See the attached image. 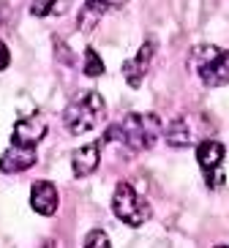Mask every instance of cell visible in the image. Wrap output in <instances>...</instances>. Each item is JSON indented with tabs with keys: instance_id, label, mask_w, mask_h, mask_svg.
Wrapping results in <instances>:
<instances>
[{
	"instance_id": "obj_1",
	"label": "cell",
	"mask_w": 229,
	"mask_h": 248,
	"mask_svg": "<svg viewBox=\"0 0 229 248\" xmlns=\"http://www.w3.org/2000/svg\"><path fill=\"white\" fill-rule=\"evenodd\" d=\"M161 137V120L155 115L134 112L104 131V142H123L131 150H150Z\"/></svg>"
},
{
	"instance_id": "obj_2",
	"label": "cell",
	"mask_w": 229,
	"mask_h": 248,
	"mask_svg": "<svg viewBox=\"0 0 229 248\" xmlns=\"http://www.w3.org/2000/svg\"><path fill=\"white\" fill-rule=\"evenodd\" d=\"M104 117H107V104H104L98 90H85V93H79L74 101L63 109V123H66V128L71 134H76V137L93 131L96 125H101Z\"/></svg>"
},
{
	"instance_id": "obj_3",
	"label": "cell",
	"mask_w": 229,
	"mask_h": 248,
	"mask_svg": "<svg viewBox=\"0 0 229 248\" xmlns=\"http://www.w3.org/2000/svg\"><path fill=\"white\" fill-rule=\"evenodd\" d=\"M188 68L197 71L207 88H224L229 85V49L215 44H199L188 55Z\"/></svg>"
},
{
	"instance_id": "obj_4",
	"label": "cell",
	"mask_w": 229,
	"mask_h": 248,
	"mask_svg": "<svg viewBox=\"0 0 229 248\" xmlns=\"http://www.w3.org/2000/svg\"><path fill=\"white\" fill-rule=\"evenodd\" d=\"M112 213H115L123 224L134 226V229L142 226V224H148L150 216H153L150 202L145 197H139L137 188L128 186V183H118V188L112 194Z\"/></svg>"
},
{
	"instance_id": "obj_5",
	"label": "cell",
	"mask_w": 229,
	"mask_h": 248,
	"mask_svg": "<svg viewBox=\"0 0 229 248\" xmlns=\"http://www.w3.org/2000/svg\"><path fill=\"white\" fill-rule=\"evenodd\" d=\"M207 131H210V123L202 115H178L167 125L164 139L172 147H194L207 137Z\"/></svg>"
},
{
	"instance_id": "obj_6",
	"label": "cell",
	"mask_w": 229,
	"mask_h": 248,
	"mask_svg": "<svg viewBox=\"0 0 229 248\" xmlns=\"http://www.w3.org/2000/svg\"><path fill=\"white\" fill-rule=\"evenodd\" d=\"M224 155H227V150L218 139H202L197 145V164H199L205 186L210 191L224 186Z\"/></svg>"
},
{
	"instance_id": "obj_7",
	"label": "cell",
	"mask_w": 229,
	"mask_h": 248,
	"mask_svg": "<svg viewBox=\"0 0 229 248\" xmlns=\"http://www.w3.org/2000/svg\"><path fill=\"white\" fill-rule=\"evenodd\" d=\"M153 55H155V44L153 41H145L137 49V55L123 63V77H126V82L131 88H142V82H145V77L150 71V63H153Z\"/></svg>"
},
{
	"instance_id": "obj_8",
	"label": "cell",
	"mask_w": 229,
	"mask_h": 248,
	"mask_svg": "<svg viewBox=\"0 0 229 248\" xmlns=\"http://www.w3.org/2000/svg\"><path fill=\"white\" fill-rule=\"evenodd\" d=\"M38 153L36 147H28V145H8V150L0 155V172L3 175H19V172H28L30 167H36Z\"/></svg>"
},
{
	"instance_id": "obj_9",
	"label": "cell",
	"mask_w": 229,
	"mask_h": 248,
	"mask_svg": "<svg viewBox=\"0 0 229 248\" xmlns=\"http://www.w3.org/2000/svg\"><path fill=\"white\" fill-rule=\"evenodd\" d=\"M46 137V120L41 115H25L16 120L14 134H11V142L14 145H28L36 147L41 139Z\"/></svg>"
},
{
	"instance_id": "obj_10",
	"label": "cell",
	"mask_w": 229,
	"mask_h": 248,
	"mask_svg": "<svg viewBox=\"0 0 229 248\" xmlns=\"http://www.w3.org/2000/svg\"><path fill=\"white\" fill-rule=\"evenodd\" d=\"M58 188L52 186L49 180H36L33 188H30V207L38 213V216H55L58 213Z\"/></svg>"
},
{
	"instance_id": "obj_11",
	"label": "cell",
	"mask_w": 229,
	"mask_h": 248,
	"mask_svg": "<svg viewBox=\"0 0 229 248\" xmlns=\"http://www.w3.org/2000/svg\"><path fill=\"white\" fill-rule=\"evenodd\" d=\"M101 164V145L98 142H88V145L76 147L71 153V169H74V177H88L93 175Z\"/></svg>"
},
{
	"instance_id": "obj_12",
	"label": "cell",
	"mask_w": 229,
	"mask_h": 248,
	"mask_svg": "<svg viewBox=\"0 0 229 248\" xmlns=\"http://www.w3.org/2000/svg\"><path fill=\"white\" fill-rule=\"evenodd\" d=\"M107 11H109V3L107 0H85V6L76 14V28L82 33H93L98 28V22L107 16Z\"/></svg>"
},
{
	"instance_id": "obj_13",
	"label": "cell",
	"mask_w": 229,
	"mask_h": 248,
	"mask_svg": "<svg viewBox=\"0 0 229 248\" xmlns=\"http://www.w3.org/2000/svg\"><path fill=\"white\" fill-rule=\"evenodd\" d=\"M68 0H33L30 3V14L33 16H60L66 14Z\"/></svg>"
},
{
	"instance_id": "obj_14",
	"label": "cell",
	"mask_w": 229,
	"mask_h": 248,
	"mask_svg": "<svg viewBox=\"0 0 229 248\" xmlns=\"http://www.w3.org/2000/svg\"><path fill=\"white\" fill-rule=\"evenodd\" d=\"M82 74L85 77H101L104 74V60L96 49H85V58H82Z\"/></svg>"
},
{
	"instance_id": "obj_15",
	"label": "cell",
	"mask_w": 229,
	"mask_h": 248,
	"mask_svg": "<svg viewBox=\"0 0 229 248\" xmlns=\"http://www.w3.org/2000/svg\"><path fill=\"white\" fill-rule=\"evenodd\" d=\"M85 246L90 248H109V234L104 232V229H90L85 234Z\"/></svg>"
},
{
	"instance_id": "obj_16",
	"label": "cell",
	"mask_w": 229,
	"mask_h": 248,
	"mask_svg": "<svg viewBox=\"0 0 229 248\" xmlns=\"http://www.w3.org/2000/svg\"><path fill=\"white\" fill-rule=\"evenodd\" d=\"M8 63H11V52H8L6 41L0 38V71H6V68H8Z\"/></svg>"
},
{
	"instance_id": "obj_17",
	"label": "cell",
	"mask_w": 229,
	"mask_h": 248,
	"mask_svg": "<svg viewBox=\"0 0 229 248\" xmlns=\"http://www.w3.org/2000/svg\"><path fill=\"white\" fill-rule=\"evenodd\" d=\"M107 3H109V8H123L128 0H107Z\"/></svg>"
}]
</instances>
